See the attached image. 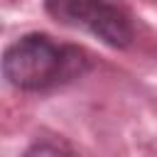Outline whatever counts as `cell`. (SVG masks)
Listing matches in <instances>:
<instances>
[{
	"instance_id": "obj_1",
	"label": "cell",
	"mask_w": 157,
	"mask_h": 157,
	"mask_svg": "<svg viewBox=\"0 0 157 157\" xmlns=\"http://www.w3.org/2000/svg\"><path fill=\"white\" fill-rule=\"evenodd\" d=\"M93 69V56L71 42H59L47 32H27L2 52V78L22 93H52L83 78Z\"/></svg>"
},
{
	"instance_id": "obj_2",
	"label": "cell",
	"mask_w": 157,
	"mask_h": 157,
	"mask_svg": "<svg viewBox=\"0 0 157 157\" xmlns=\"http://www.w3.org/2000/svg\"><path fill=\"white\" fill-rule=\"evenodd\" d=\"M44 12L54 22L81 29L118 52L135 42L132 15L113 0H44Z\"/></svg>"
},
{
	"instance_id": "obj_3",
	"label": "cell",
	"mask_w": 157,
	"mask_h": 157,
	"mask_svg": "<svg viewBox=\"0 0 157 157\" xmlns=\"http://www.w3.org/2000/svg\"><path fill=\"white\" fill-rule=\"evenodd\" d=\"M76 152L74 145L64 142V140H52V137H37L22 155L25 157H32V155H71Z\"/></svg>"
}]
</instances>
